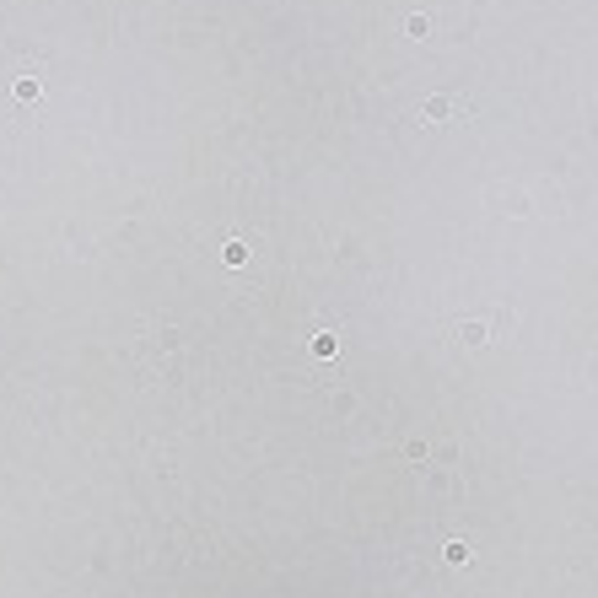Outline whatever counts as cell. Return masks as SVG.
Returning a JSON list of instances; mask_svg holds the SVG:
<instances>
[{
	"instance_id": "cell-4",
	"label": "cell",
	"mask_w": 598,
	"mask_h": 598,
	"mask_svg": "<svg viewBox=\"0 0 598 598\" xmlns=\"http://www.w3.org/2000/svg\"><path fill=\"white\" fill-rule=\"evenodd\" d=\"M334 345H340L334 334H318V340H313V356H334Z\"/></svg>"
},
{
	"instance_id": "cell-2",
	"label": "cell",
	"mask_w": 598,
	"mask_h": 598,
	"mask_svg": "<svg viewBox=\"0 0 598 598\" xmlns=\"http://www.w3.org/2000/svg\"><path fill=\"white\" fill-rule=\"evenodd\" d=\"M243 259H248V243H243V237H232V243H227V265H243Z\"/></svg>"
},
{
	"instance_id": "cell-1",
	"label": "cell",
	"mask_w": 598,
	"mask_h": 598,
	"mask_svg": "<svg viewBox=\"0 0 598 598\" xmlns=\"http://www.w3.org/2000/svg\"><path fill=\"white\" fill-rule=\"evenodd\" d=\"M11 97H17V103H38V97H43V81L27 70V76H17V81H11Z\"/></svg>"
},
{
	"instance_id": "cell-3",
	"label": "cell",
	"mask_w": 598,
	"mask_h": 598,
	"mask_svg": "<svg viewBox=\"0 0 598 598\" xmlns=\"http://www.w3.org/2000/svg\"><path fill=\"white\" fill-rule=\"evenodd\" d=\"M420 113H426V119H448V97H432V103L420 108Z\"/></svg>"
}]
</instances>
